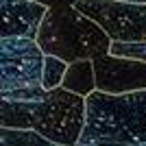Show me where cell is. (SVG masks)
Masks as SVG:
<instances>
[{
    "mask_svg": "<svg viewBox=\"0 0 146 146\" xmlns=\"http://www.w3.org/2000/svg\"><path fill=\"white\" fill-rule=\"evenodd\" d=\"M87 120V98L66 87L37 100H2V127L33 129L63 146H76Z\"/></svg>",
    "mask_w": 146,
    "mask_h": 146,
    "instance_id": "1",
    "label": "cell"
},
{
    "mask_svg": "<svg viewBox=\"0 0 146 146\" xmlns=\"http://www.w3.org/2000/svg\"><path fill=\"white\" fill-rule=\"evenodd\" d=\"M146 144V90L129 94L92 92L87 120L76 146Z\"/></svg>",
    "mask_w": 146,
    "mask_h": 146,
    "instance_id": "2",
    "label": "cell"
},
{
    "mask_svg": "<svg viewBox=\"0 0 146 146\" xmlns=\"http://www.w3.org/2000/svg\"><path fill=\"white\" fill-rule=\"evenodd\" d=\"M111 42L107 31L76 5L50 7L37 33L39 48L68 63L107 55Z\"/></svg>",
    "mask_w": 146,
    "mask_h": 146,
    "instance_id": "3",
    "label": "cell"
},
{
    "mask_svg": "<svg viewBox=\"0 0 146 146\" xmlns=\"http://www.w3.org/2000/svg\"><path fill=\"white\" fill-rule=\"evenodd\" d=\"M46 52L37 39L2 37L0 39V68H2V100H37L44 90Z\"/></svg>",
    "mask_w": 146,
    "mask_h": 146,
    "instance_id": "4",
    "label": "cell"
},
{
    "mask_svg": "<svg viewBox=\"0 0 146 146\" xmlns=\"http://www.w3.org/2000/svg\"><path fill=\"white\" fill-rule=\"evenodd\" d=\"M76 7L96 20L113 42H146V2L79 0Z\"/></svg>",
    "mask_w": 146,
    "mask_h": 146,
    "instance_id": "5",
    "label": "cell"
},
{
    "mask_svg": "<svg viewBox=\"0 0 146 146\" xmlns=\"http://www.w3.org/2000/svg\"><path fill=\"white\" fill-rule=\"evenodd\" d=\"M96 90L105 94H129L146 90V61L124 59L107 52L94 59Z\"/></svg>",
    "mask_w": 146,
    "mask_h": 146,
    "instance_id": "6",
    "label": "cell"
},
{
    "mask_svg": "<svg viewBox=\"0 0 146 146\" xmlns=\"http://www.w3.org/2000/svg\"><path fill=\"white\" fill-rule=\"evenodd\" d=\"M2 11V37H29L37 39L48 7L35 0H0Z\"/></svg>",
    "mask_w": 146,
    "mask_h": 146,
    "instance_id": "7",
    "label": "cell"
},
{
    "mask_svg": "<svg viewBox=\"0 0 146 146\" xmlns=\"http://www.w3.org/2000/svg\"><path fill=\"white\" fill-rule=\"evenodd\" d=\"M61 87L79 94V96H90L96 92V72H94V61L92 59H79L74 63H68L66 76Z\"/></svg>",
    "mask_w": 146,
    "mask_h": 146,
    "instance_id": "8",
    "label": "cell"
},
{
    "mask_svg": "<svg viewBox=\"0 0 146 146\" xmlns=\"http://www.w3.org/2000/svg\"><path fill=\"white\" fill-rule=\"evenodd\" d=\"M0 146H63L57 142L48 140L46 135L33 129H11L2 127L0 129Z\"/></svg>",
    "mask_w": 146,
    "mask_h": 146,
    "instance_id": "9",
    "label": "cell"
},
{
    "mask_svg": "<svg viewBox=\"0 0 146 146\" xmlns=\"http://www.w3.org/2000/svg\"><path fill=\"white\" fill-rule=\"evenodd\" d=\"M68 70V61L59 59L55 55H46V63H44V90H57L63 83V76H66Z\"/></svg>",
    "mask_w": 146,
    "mask_h": 146,
    "instance_id": "10",
    "label": "cell"
},
{
    "mask_svg": "<svg viewBox=\"0 0 146 146\" xmlns=\"http://www.w3.org/2000/svg\"><path fill=\"white\" fill-rule=\"evenodd\" d=\"M109 52L124 59L146 61V42H111Z\"/></svg>",
    "mask_w": 146,
    "mask_h": 146,
    "instance_id": "11",
    "label": "cell"
},
{
    "mask_svg": "<svg viewBox=\"0 0 146 146\" xmlns=\"http://www.w3.org/2000/svg\"><path fill=\"white\" fill-rule=\"evenodd\" d=\"M35 2H42L50 9V7H57V5H76L79 0H35Z\"/></svg>",
    "mask_w": 146,
    "mask_h": 146,
    "instance_id": "12",
    "label": "cell"
},
{
    "mask_svg": "<svg viewBox=\"0 0 146 146\" xmlns=\"http://www.w3.org/2000/svg\"><path fill=\"white\" fill-rule=\"evenodd\" d=\"M118 2H146V0H118Z\"/></svg>",
    "mask_w": 146,
    "mask_h": 146,
    "instance_id": "13",
    "label": "cell"
},
{
    "mask_svg": "<svg viewBox=\"0 0 146 146\" xmlns=\"http://www.w3.org/2000/svg\"><path fill=\"white\" fill-rule=\"evenodd\" d=\"M133 146H146V144H133Z\"/></svg>",
    "mask_w": 146,
    "mask_h": 146,
    "instance_id": "14",
    "label": "cell"
}]
</instances>
